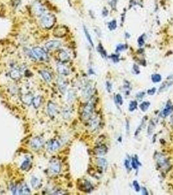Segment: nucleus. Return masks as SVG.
I'll return each instance as SVG.
<instances>
[{"label":"nucleus","instance_id":"obj_2","mask_svg":"<svg viewBox=\"0 0 173 195\" xmlns=\"http://www.w3.org/2000/svg\"><path fill=\"white\" fill-rule=\"evenodd\" d=\"M33 53L37 59L40 60H46L47 59V55L42 48L39 47H35L33 49Z\"/></svg>","mask_w":173,"mask_h":195},{"label":"nucleus","instance_id":"obj_18","mask_svg":"<svg viewBox=\"0 0 173 195\" xmlns=\"http://www.w3.org/2000/svg\"><path fill=\"white\" fill-rule=\"evenodd\" d=\"M10 76L12 79H16V80H18L19 79L20 77V72L17 70H14L10 72Z\"/></svg>","mask_w":173,"mask_h":195},{"label":"nucleus","instance_id":"obj_25","mask_svg":"<svg viewBox=\"0 0 173 195\" xmlns=\"http://www.w3.org/2000/svg\"><path fill=\"white\" fill-rule=\"evenodd\" d=\"M137 101H132L130 102V107H129V109L130 111H133L134 110H135L137 107Z\"/></svg>","mask_w":173,"mask_h":195},{"label":"nucleus","instance_id":"obj_21","mask_svg":"<svg viewBox=\"0 0 173 195\" xmlns=\"http://www.w3.org/2000/svg\"><path fill=\"white\" fill-rule=\"evenodd\" d=\"M150 106V103L148 101H144L140 105V108L143 111H146Z\"/></svg>","mask_w":173,"mask_h":195},{"label":"nucleus","instance_id":"obj_10","mask_svg":"<svg viewBox=\"0 0 173 195\" xmlns=\"http://www.w3.org/2000/svg\"><path fill=\"white\" fill-rule=\"evenodd\" d=\"M92 112V105L89 103L85 106L83 110V115L84 116L85 118H89L91 115Z\"/></svg>","mask_w":173,"mask_h":195},{"label":"nucleus","instance_id":"obj_20","mask_svg":"<svg viewBox=\"0 0 173 195\" xmlns=\"http://www.w3.org/2000/svg\"><path fill=\"white\" fill-rule=\"evenodd\" d=\"M98 51L100 52V53L102 55V56L103 57H104V58L106 57V56H107L106 51V50H104V48H103L102 45L101 44H99L98 47Z\"/></svg>","mask_w":173,"mask_h":195},{"label":"nucleus","instance_id":"obj_29","mask_svg":"<svg viewBox=\"0 0 173 195\" xmlns=\"http://www.w3.org/2000/svg\"><path fill=\"white\" fill-rule=\"evenodd\" d=\"M137 163H138V161L135 159L133 158L132 161V167H133V168H134L135 169H137V168H138V165H137Z\"/></svg>","mask_w":173,"mask_h":195},{"label":"nucleus","instance_id":"obj_22","mask_svg":"<svg viewBox=\"0 0 173 195\" xmlns=\"http://www.w3.org/2000/svg\"><path fill=\"white\" fill-rule=\"evenodd\" d=\"M152 80L154 83H158L162 80V77L160 74H153L152 76Z\"/></svg>","mask_w":173,"mask_h":195},{"label":"nucleus","instance_id":"obj_27","mask_svg":"<svg viewBox=\"0 0 173 195\" xmlns=\"http://www.w3.org/2000/svg\"><path fill=\"white\" fill-rule=\"evenodd\" d=\"M144 36H145V35H141V36L140 37L138 38V40H137V42H138V44H139V46L140 47L143 46L144 45V44H145Z\"/></svg>","mask_w":173,"mask_h":195},{"label":"nucleus","instance_id":"obj_15","mask_svg":"<svg viewBox=\"0 0 173 195\" xmlns=\"http://www.w3.org/2000/svg\"><path fill=\"white\" fill-rule=\"evenodd\" d=\"M30 164H31V160L29 157H27L21 164V169L23 170H27L30 167Z\"/></svg>","mask_w":173,"mask_h":195},{"label":"nucleus","instance_id":"obj_26","mask_svg":"<svg viewBox=\"0 0 173 195\" xmlns=\"http://www.w3.org/2000/svg\"><path fill=\"white\" fill-rule=\"evenodd\" d=\"M40 103V96H37L35 98V99H33V104L35 105V107H38Z\"/></svg>","mask_w":173,"mask_h":195},{"label":"nucleus","instance_id":"obj_13","mask_svg":"<svg viewBox=\"0 0 173 195\" xmlns=\"http://www.w3.org/2000/svg\"><path fill=\"white\" fill-rule=\"evenodd\" d=\"M48 113L50 116H54L57 112L56 106L53 103H49L48 106Z\"/></svg>","mask_w":173,"mask_h":195},{"label":"nucleus","instance_id":"obj_7","mask_svg":"<svg viewBox=\"0 0 173 195\" xmlns=\"http://www.w3.org/2000/svg\"><path fill=\"white\" fill-rule=\"evenodd\" d=\"M49 168H50V170L53 173H58L60 171V169H61L59 163L57 161H53L51 162Z\"/></svg>","mask_w":173,"mask_h":195},{"label":"nucleus","instance_id":"obj_8","mask_svg":"<svg viewBox=\"0 0 173 195\" xmlns=\"http://www.w3.org/2000/svg\"><path fill=\"white\" fill-rule=\"evenodd\" d=\"M16 193L21 195H27L30 193V190L25 184H22L19 187H16Z\"/></svg>","mask_w":173,"mask_h":195},{"label":"nucleus","instance_id":"obj_4","mask_svg":"<svg viewBox=\"0 0 173 195\" xmlns=\"http://www.w3.org/2000/svg\"><path fill=\"white\" fill-rule=\"evenodd\" d=\"M43 144V141L41 138L40 137H35L32 139L31 142V147L34 149H38L41 147Z\"/></svg>","mask_w":173,"mask_h":195},{"label":"nucleus","instance_id":"obj_36","mask_svg":"<svg viewBox=\"0 0 173 195\" xmlns=\"http://www.w3.org/2000/svg\"><path fill=\"white\" fill-rule=\"evenodd\" d=\"M116 4H117V1H115V0H113L111 2V6H115Z\"/></svg>","mask_w":173,"mask_h":195},{"label":"nucleus","instance_id":"obj_19","mask_svg":"<svg viewBox=\"0 0 173 195\" xmlns=\"http://www.w3.org/2000/svg\"><path fill=\"white\" fill-rule=\"evenodd\" d=\"M117 21H116L115 20H112L111 22H110L108 23V27H109L110 31H113V30L117 28Z\"/></svg>","mask_w":173,"mask_h":195},{"label":"nucleus","instance_id":"obj_17","mask_svg":"<svg viewBox=\"0 0 173 195\" xmlns=\"http://www.w3.org/2000/svg\"><path fill=\"white\" fill-rule=\"evenodd\" d=\"M83 29H84V33H85V35L86 36V38H87V39L88 40L89 42L90 43V44H91L92 46H94V44H93V42H92V38H91V35H90V34H89L87 29L86 28L85 26L83 27Z\"/></svg>","mask_w":173,"mask_h":195},{"label":"nucleus","instance_id":"obj_9","mask_svg":"<svg viewBox=\"0 0 173 195\" xmlns=\"http://www.w3.org/2000/svg\"><path fill=\"white\" fill-rule=\"evenodd\" d=\"M34 8H35V11L36 12V14L41 15V16L43 14H45V9L42 5L40 3H36L34 5Z\"/></svg>","mask_w":173,"mask_h":195},{"label":"nucleus","instance_id":"obj_12","mask_svg":"<svg viewBox=\"0 0 173 195\" xmlns=\"http://www.w3.org/2000/svg\"><path fill=\"white\" fill-rule=\"evenodd\" d=\"M173 111V107L171 104L167 105V107L163 109V111L162 112V116L163 117H166L167 116H168L170 113H171L172 111Z\"/></svg>","mask_w":173,"mask_h":195},{"label":"nucleus","instance_id":"obj_35","mask_svg":"<svg viewBox=\"0 0 173 195\" xmlns=\"http://www.w3.org/2000/svg\"><path fill=\"white\" fill-rule=\"evenodd\" d=\"M142 192H143V195H148V191H147V190L146 189L145 187H143V188H142Z\"/></svg>","mask_w":173,"mask_h":195},{"label":"nucleus","instance_id":"obj_6","mask_svg":"<svg viewBox=\"0 0 173 195\" xmlns=\"http://www.w3.org/2000/svg\"><path fill=\"white\" fill-rule=\"evenodd\" d=\"M61 45V42L57 40H51V41L48 42L47 43L45 44V47L46 48L47 50H51L57 48L58 47L60 46Z\"/></svg>","mask_w":173,"mask_h":195},{"label":"nucleus","instance_id":"obj_23","mask_svg":"<svg viewBox=\"0 0 173 195\" xmlns=\"http://www.w3.org/2000/svg\"><path fill=\"white\" fill-rule=\"evenodd\" d=\"M31 183L32 186H33L34 188H36V187H37L40 184V182L38 179L35 177L32 178L31 180Z\"/></svg>","mask_w":173,"mask_h":195},{"label":"nucleus","instance_id":"obj_33","mask_svg":"<svg viewBox=\"0 0 173 195\" xmlns=\"http://www.w3.org/2000/svg\"><path fill=\"white\" fill-rule=\"evenodd\" d=\"M111 59H113V61L115 63H117V62L119 61V58H118V57L116 56L115 55H112V57H111Z\"/></svg>","mask_w":173,"mask_h":195},{"label":"nucleus","instance_id":"obj_28","mask_svg":"<svg viewBox=\"0 0 173 195\" xmlns=\"http://www.w3.org/2000/svg\"><path fill=\"white\" fill-rule=\"evenodd\" d=\"M126 46L124 44H119L117 46V48H116V52L117 53H119L120 51H123V50H125L126 48Z\"/></svg>","mask_w":173,"mask_h":195},{"label":"nucleus","instance_id":"obj_24","mask_svg":"<svg viewBox=\"0 0 173 195\" xmlns=\"http://www.w3.org/2000/svg\"><path fill=\"white\" fill-rule=\"evenodd\" d=\"M22 99L24 100L23 101H24L25 103H26L27 104H29L32 101V98L30 95H25L23 97H22Z\"/></svg>","mask_w":173,"mask_h":195},{"label":"nucleus","instance_id":"obj_14","mask_svg":"<svg viewBox=\"0 0 173 195\" xmlns=\"http://www.w3.org/2000/svg\"><path fill=\"white\" fill-rule=\"evenodd\" d=\"M57 70L61 74L63 75H67L69 73V70L67 68V67L64 66L63 65H59L57 66Z\"/></svg>","mask_w":173,"mask_h":195},{"label":"nucleus","instance_id":"obj_3","mask_svg":"<svg viewBox=\"0 0 173 195\" xmlns=\"http://www.w3.org/2000/svg\"><path fill=\"white\" fill-rule=\"evenodd\" d=\"M67 30L64 26H59L53 31V35L57 37H63L66 35Z\"/></svg>","mask_w":173,"mask_h":195},{"label":"nucleus","instance_id":"obj_31","mask_svg":"<svg viewBox=\"0 0 173 195\" xmlns=\"http://www.w3.org/2000/svg\"><path fill=\"white\" fill-rule=\"evenodd\" d=\"M106 161L104 159H98V163L100 164V165L102 166V167H105L106 165Z\"/></svg>","mask_w":173,"mask_h":195},{"label":"nucleus","instance_id":"obj_34","mask_svg":"<svg viewBox=\"0 0 173 195\" xmlns=\"http://www.w3.org/2000/svg\"><path fill=\"white\" fill-rule=\"evenodd\" d=\"M156 91V90L155 88H153V89H152L148 90V94H150V95H152V94H154V93H155Z\"/></svg>","mask_w":173,"mask_h":195},{"label":"nucleus","instance_id":"obj_11","mask_svg":"<svg viewBox=\"0 0 173 195\" xmlns=\"http://www.w3.org/2000/svg\"><path fill=\"white\" fill-rule=\"evenodd\" d=\"M59 58L61 62H66L69 60L70 57L66 51L62 50L59 53Z\"/></svg>","mask_w":173,"mask_h":195},{"label":"nucleus","instance_id":"obj_30","mask_svg":"<svg viewBox=\"0 0 173 195\" xmlns=\"http://www.w3.org/2000/svg\"><path fill=\"white\" fill-rule=\"evenodd\" d=\"M116 100H117V101L118 103H119V104L120 105H122V96H120V94H117V96H116Z\"/></svg>","mask_w":173,"mask_h":195},{"label":"nucleus","instance_id":"obj_1","mask_svg":"<svg viewBox=\"0 0 173 195\" xmlns=\"http://www.w3.org/2000/svg\"><path fill=\"white\" fill-rule=\"evenodd\" d=\"M55 22V18L53 15L50 14H44L41 16L40 24L44 28H51L54 25Z\"/></svg>","mask_w":173,"mask_h":195},{"label":"nucleus","instance_id":"obj_37","mask_svg":"<svg viewBox=\"0 0 173 195\" xmlns=\"http://www.w3.org/2000/svg\"><path fill=\"white\" fill-rule=\"evenodd\" d=\"M125 165H126V167L127 169H130V165H129V161L128 160L126 161Z\"/></svg>","mask_w":173,"mask_h":195},{"label":"nucleus","instance_id":"obj_5","mask_svg":"<svg viewBox=\"0 0 173 195\" xmlns=\"http://www.w3.org/2000/svg\"><path fill=\"white\" fill-rule=\"evenodd\" d=\"M59 147V142L57 140H51V141H49L48 144V150H49L50 152H54V151L57 150Z\"/></svg>","mask_w":173,"mask_h":195},{"label":"nucleus","instance_id":"obj_32","mask_svg":"<svg viewBox=\"0 0 173 195\" xmlns=\"http://www.w3.org/2000/svg\"><path fill=\"white\" fill-rule=\"evenodd\" d=\"M134 186L135 187V189L136 191H139V190H140V187H139V184L137 183V182H136V181H134Z\"/></svg>","mask_w":173,"mask_h":195},{"label":"nucleus","instance_id":"obj_16","mask_svg":"<svg viewBox=\"0 0 173 195\" xmlns=\"http://www.w3.org/2000/svg\"><path fill=\"white\" fill-rule=\"evenodd\" d=\"M40 74L42 76L43 79L46 81H49L51 80V77L49 73L46 70H42L40 72Z\"/></svg>","mask_w":173,"mask_h":195}]
</instances>
